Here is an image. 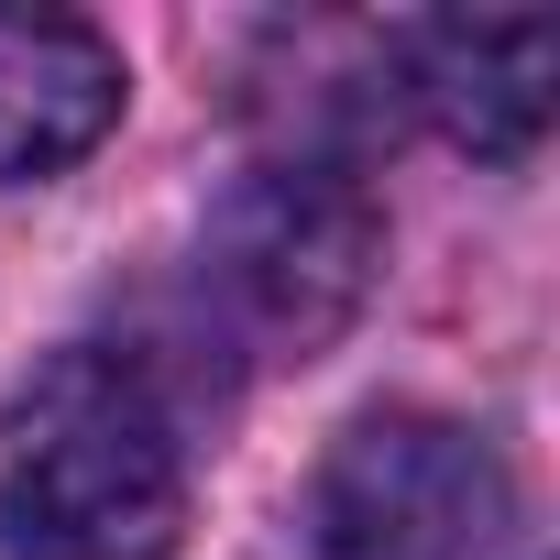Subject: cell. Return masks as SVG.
Returning a JSON list of instances; mask_svg holds the SVG:
<instances>
[{
    "mask_svg": "<svg viewBox=\"0 0 560 560\" xmlns=\"http://www.w3.org/2000/svg\"><path fill=\"white\" fill-rule=\"evenodd\" d=\"M187 527V440L143 352L56 341L0 396V549L165 560Z\"/></svg>",
    "mask_w": 560,
    "mask_h": 560,
    "instance_id": "cell-1",
    "label": "cell"
},
{
    "mask_svg": "<svg viewBox=\"0 0 560 560\" xmlns=\"http://www.w3.org/2000/svg\"><path fill=\"white\" fill-rule=\"evenodd\" d=\"M319 549L330 560H483L505 527V462L429 407H374L319 462Z\"/></svg>",
    "mask_w": 560,
    "mask_h": 560,
    "instance_id": "cell-3",
    "label": "cell"
},
{
    "mask_svg": "<svg viewBox=\"0 0 560 560\" xmlns=\"http://www.w3.org/2000/svg\"><path fill=\"white\" fill-rule=\"evenodd\" d=\"M374 264H385V209L319 154L242 165L198 220V287L253 352H319L363 308Z\"/></svg>",
    "mask_w": 560,
    "mask_h": 560,
    "instance_id": "cell-2",
    "label": "cell"
},
{
    "mask_svg": "<svg viewBox=\"0 0 560 560\" xmlns=\"http://www.w3.org/2000/svg\"><path fill=\"white\" fill-rule=\"evenodd\" d=\"M121 45L78 12H0V187L78 165L121 121Z\"/></svg>",
    "mask_w": 560,
    "mask_h": 560,
    "instance_id": "cell-5",
    "label": "cell"
},
{
    "mask_svg": "<svg viewBox=\"0 0 560 560\" xmlns=\"http://www.w3.org/2000/svg\"><path fill=\"white\" fill-rule=\"evenodd\" d=\"M429 121L494 165H527L538 132H549V78H560V23L538 12H505V23H418L396 34Z\"/></svg>",
    "mask_w": 560,
    "mask_h": 560,
    "instance_id": "cell-4",
    "label": "cell"
}]
</instances>
